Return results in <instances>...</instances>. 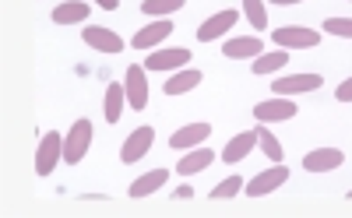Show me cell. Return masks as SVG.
Masks as SVG:
<instances>
[{
  "instance_id": "cell-2",
  "label": "cell",
  "mask_w": 352,
  "mask_h": 218,
  "mask_svg": "<svg viewBox=\"0 0 352 218\" xmlns=\"http://www.w3.org/2000/svg\"><path fill=\"white\" fill-rule=\"evenodd\" d=\"M60 162H64V134L50 131L39 138V148H36V176H50Z\"/></svg>"
},
{
  "instance_id": "cell-13",
  "label": "cell",
  "mask_w": 352,
  "mask_h": 218,
  "mask_svg": "<svg viewBox=\"0 0 352 218\" xmlns=\"http://www.w3.org/2000/svg\"><path fill=\"white\" fill-rule=\"evenodd\" d=\"M345 162V151L342 148H314L303 155V169L307 173H331V169H342Z\"/></svg>"
},
{
  "instance_id": "cell-15",
  "label": "cell",
  "mask_w": 352,
  "mask_h": 218,
  "mask_svg": "<svg viewBox=\"0 0 352 218\" xmlns=\"http://www.w3.org/2000/svg\"><path fill=\"white\" fill-rule=\"evenodd\" d=\"M264 53V39L261 36H236V39H226L222 56L229 60H257Z\"/></svg>"
},
{
  "instance_id": "cell-28",
  "label": "cell",
  "mask_w": 352,
  "mask_h": 218,
  "mask_svg": "<svg viewBox=\"0 0 352 218\" xmlns=\"http://www.w3.org/2000/svg\"><path fill=\"white\" fill-rule=\"evenodd\" d=\"M335 99H338V102H352V78H345V81L335 88Z\"/></svg>"
},
{
  "instance_id": "cell-31",
  "label": "cell",
  "mask_w": 352,
  "mask_h": 218,
  "mask_svg": "<svg viewBox=\"0 0 352 218\" xmlns=\"http://www.w3.org/2000/svg\"><path fill=\"white\" fill-rule=\"evenodd\" d=\"M268 4H275V8H292V4H303V0H268Z\"/></svg>"
},
{
  "instance_id": "cell-29",
  "label": "cell",
  "mask_w": 352,
  "mask_h": 218,
  "mask_svg": "<svg viewBox=\"0 0 352 218\" xmlns=\"http://www.w3.org/2000/svg\"><path fill=\"white\" fill-rule=\"evenodd\" d=\"M173 197H176V201H187V197H194V186H187V183H184V186H176V194H173Z\"/></svg>"
},
{
  "instance_id": "cell-22",
  "label": "cell",
  "mask_w": 352,
  "mask_h": 218,
  "mask_svg": "<svg viewBox=\"0 0 352 218\" xmlns=\"http://www.w3.org/2000/svg\"><path fill=\"white\" fill-rule=\"evenodd\" d=\"M78 21H88V4L85 0H67V4L53 8V25H78Z\"/></svg>"
},
{
  "instance_id": "cell-11",
  "label": "cell",
  "mask_w": 352,
  "mask_h": 218,
  "mask_svg": "<svg viewBox=\"0 0 352 218\" xmlns=\"http://www.w3.org/2000/svg\"><path fill=\"white\" fill-rule=\"evenodd\" d=\"M320 85H324V78L320 74H285V78H275L272 91L275 96H303V91H317Z\"/></svg>"
},
{
  "instance_id": "cell-1",
  "label": "cell",
  "mask_w": 352,
  "mask_h": 218,
  "mask_svg": "<svg viewBox=\"0 0 352 218\" xmlns=\"http://www.w3.org/2000/svg\"><path fill=\"white\" fill-rule=\"evenodd\" d=\"M317 43H320V32L307 25H282L272 32V46L278 50H314Z\"/></svg>"
},
{
  "instance_id": "cell-4",
  "label": "cell",
  "mask_w": 352,
  "mask_h": 218,
  "mask_svg": "<svg viewBox=\"0 0 352 218\" xmlns=\"http://www.w3.org/2000/svg\"><path fill=\"white\" fill-rule=\"evenodd\" d=\"M190 50L187 46H159V50H148L144 56V67L148 71H180V67H190Z\"/></svg>"
},
{
  "instance_id": "cell-6",
  "label": "cell",
  "mask_w": 352,
  "mask_h": 218,
  "mask_svg": "<svg viewBox=\"0 0 352 218\" xmlns=\"http://www.w3.org/2000/svg\"><path fill=\"white\" fill-rule=\"evenodd\" d=\"M173 32H176V25H173L169 18H152L144 28H138V32H134L131 46H134V50H159Z\"/></svg>"
},
{
  "instance_id": "cell-30",
  "label": "cell",
  "mask_w": 352,
  "mask_h": 218,
  "mask_svg": "<svg viewBox=\"0 0 352 218\" xmlns=\"http://www.w3.org/2000/svg\"><path fill=\"white\" fill-rule=\"evenodd\" d=\"M96 4H99L102 11H116V8H120V0H96Z\"/></svg>"
},
{
  "instance_id": "cell-18",
  "label": "cell",
  "mask_w": 352,
  "mask_h": 218,
  "mask_svg": "<svg viewBox=\"0 0 352 218\" xmlns=\"http://www.w3.org/2000/svg\"><path fill=\"white\" fill-rule=\"evenodd\" d=\"M197 85H201V71L197 67H180V71L169 74L162 91H166V96H187V91H194Z\"/></svg>"
},
{
  "instance_id": "cell-7",
  "label": "cell",
  "mask_w": 352,
  "mask_h": 218,
  "mask_svg": "<svg viewBox=\"0 0 352 218\" xmlns=\"http://www.w3.org/2000/svg\"><path fill=\"white\" fill-rule=\"evenodd\" d=\"M285 179H289L285 162H272V169H261L254 179H247V197H268V194L278 190Z\"/></svg>"
},
{
  "instance_id": "cell-16",
  "label": "cell",
  "mask_w": 352,
  "mask_h": 218,
  "mask_svg": "<svg viewBox=\"0 0 352 218\" xmlns=\"http://www.w3.org/2000/svg\"><path fill=\"white\" fill-rule=\"evenodd\" d=\"M212 138V123H187V127H180L173 138H169V148L176 151H187V148H197Z\"/></svg>"
},
{
  "instance_id": "cell-8",
  "label": "cell",
  "mask_w": 352,
  "mask_h": 218,
  "mask_svg": "<svg viewBox=\"0 0 352 218\" xmlns=\"http://www.w3.org/2000/svg\"><path fill=\"white\" fill-rule=\"evenodd\" d=\"M300 109H296V102H292L289 96H275V99H264V102H257L254 106V120L257 123H285V120H292Z\"/></svg>"
},
{
  "instance_id": "cell-10",
  "label": "cell",
  "mask_w": 352,
  "mask_h": 218,
  "mask_svg": "<svg viewBox=\"0 0 352 218\" xmlns=\"http://www.w3.org/2000/svg\"><path fill=\"white\" fill-rule=\"evenodd\" d=\"M81 39H85V46H92V50H99V53H124V39L113 32V28H102V25H85L81 28Z\"/></svg>"
},
{
  "instance_id": "cell-5",
  "label": "cell",
  "mask_w": 352,
  "mask_h": 218,
  "mask_svg": "<svg viewBox=\"0 0 352 218\" xmlns=\"http://www.w3.org/2000/svg\"><path fill=\"white\" fill-rule=\"evenodd\" d=\"M124 91H127V106L134 113H141L148 106V67L144 64H131L124 71Z\"/></svg>"
},
{
  "instance_id": "cell-26",
  "label": "cell",
  "mask_w": 352,
  "mask_h": 218,
  "mask_svg": "<svg viewBox=\"0 0 352 218\" xmlns=\"http://www.w3.org/2000/svg\"><path fill=\"white\" fill-rule=\"evenodd\" d=\"M236 194H243V176H226L222 183L212 186V197L215 201H232Z\"/></svg>"
},
{
  "instance_id": "cell-23",
  "label": "cell",
  "mask_w": 352,
  "mask_h": 218,
  "mask_svg": "<svg viewBox=\"0 0 352 218\" xmlns=\"http://www.w3.org/2000/svg\"><path fill=\"white\" fill-rule=\"evenodd\" d=\"M257 148L264 151V155H268V159L272 162H285V148H282V141L272 134V127H268V123H257Z\"/></svg>"
},
{
  "instance_id": "cell-20",
  "label": "cell",
  "mask_w": 352,
  "mask_h": 218,
  "mask_svg": "<svg viewBox=\"0 0 352 218\" xmlns=\"http://www.w3.org/2000/svg\"><path fill=\"white\" fill-rule=\"evenodd\" d=\"M285 64H289V50H278V46H272L268 53H261V56L254 60V64H250V71L264 78V74H278Z\"/></svg>"
},
{
  "instance_id": "cell-12",
  "label": "cell",
  "mask_w": 352,
  "mask_h": 218,
  "mask_svg": "<svg viewBox=\"0 0 352 218\" xmlns=\"http://www.w3.org/2000/svg\"><path fill=\"white\" fill-rule=\"evenodd\" d=\"M236 21H240V11H236V8H222L219 14H212L208 21L197 28V43H215V39L226 36Z\"/></svg>"
},
{
  "instance_id": "cell-21",
  "label": "cell",
  "mask_w": 352,
  "mask_h": 218,
  "mask_svg": "<svg viewBox=\"0 0 352 218\" xmlns=\"http://www.w3.org/2000/svg\"><path fill=\"white\" fill-rule=\"evenodd\" d=\"M124 106H127L124 85H106V99H102V116H106V123L120 120V116H124Z\"/></svg>"
},
{
  "instance_id": "cell-32",
  "label": "cell",
  "mask_w": 352,
  "mask_h": 218,
  "mask_svg": "<svg viewBox=\"0 0 352 218\" xmlns=\"http://www.w3.org/2000/svg\"><path fill=\"white\" fill-rule=\"evenodd\" d=\"M349 201H352V190H349Z\"/></svg>"
},
{
  "instance_id": "cell-27",
  "label": "cell",
  "mask_w": 352,
  "mask_h": 218,
  "mask_svg": "<svg viewBox=\"0 0 352 218\" xmlns=\"http://www.w3.org/2000/svg\"><path fill=\"white\" fill-rule=\"evenodd\" d=\"M324 28L328 36H338V39H352V18H345V14H331V18H324Z\"/></svg>"
},
{
  "instance_id": "cell-24",
  "label": "cell",
  "mask_w": 352,
  "mask_h": 218,
  "mask_svg": "<svg viewBox=\"0 0 352 218\" xmlns=\"http://www.w3.org/2000/svg\"><path fill=\"white\" fill-rule=\"evenodd\" d=\"M187 4V0H141V11L148 18H169Z\"/></svg>"
},
{
  "instance_id": "cell-33",
  "label": "cell",
  "mask_w": 352,
  "mask_h": 218,
  "mask_svg": "<svg viewBox=\"0 0 352 218\" xmlns=\"http://www.w3.org/2000/svg\"><path fill=\"white\" fill-rule=\"evenodd\" d=\"M349 4H352V0H349Z\"/></svg>"
},
{
  "instance_id": "cell-25",
  "label": "cell",
  "mask_w": 352,
  "mask_h": 218,
  "mask_svg": "<svg viewBox=\"0 0 352 218\" xmlns=\"http://www.w3.org/2000/svg\"><path fill=\"white\" fill-rule=\"evenodd\" d=\"M243 14H247L250 28H257V32L268 28V8H264V0H243Z\"/></svg>"
},
{
  "instance_id": "cell-9",
  "label": "cell",
  "mask_w": 352,
  "mask_h": 218,
  "mask_svg": "<svg viewBox=\"0 0 352 218\" xmlns=\"http://www.w3.org/2000/svg\"><path fill=\"white\" fill-rule=\"evenodd\" d=\"M152 144H155V131H152V127H138V131H131V134L124 138V144H120V162H124V166L141 162L144 155L152 151Z\"/></svg>"
},
{
  "instance_id": "cell-19",
  "label": "cell",
  "mask_w": 352,
  "mask_h": 218,
  "mask_svg": "<svg viewBox=\"0 0 352 218\" xmlns=\"http://www.w3.org/2000/svg\"><path fill=\"white\" fill-rule=\"evenodd\" d=\"M166 179H169V169H148L144 176H138L134 183H131V197H152L155 190H162L166 186Z\"/></svg>"
},
{
  "instance_id": "cell-17",
  "label": "cell",
  "mask_w": 352,
  "mask_h": 218,
  "mask_svg": "<svg viewBox=\"0 0 352 218\" xmlns=\"http://www.w3.org/2000/svg\"><path fill=\"white\" fill-rule=\"evenodd\" d=\"M212 162H215V151L197 144V148H187L184 151V159H180V166H176V173H180V176H194V173H204Z\"/></svg>"
},
{
  "instance_id": "cell-3",
  "label": "cell",
  "mask_w": 352,
  "mask_h": 218,
  "mask_svg": "<svg viewBox=\"0 0 352 218\" xmlns=\"http://www.w3.org/2000/svg\"><path fill=\"white\" fill-rule=\"evenodd\" d=\"M88 144H92V120H74L67 138H64V162L78 166L88 155Z\"/></svg>"
},
{
  "instance_id": "cell-14",
  "label": "cell",
  "mask_w": 352,
  "mask_h": 218,
  "mask_svg": "<svg viewBox=\"0 0 352 218\" xmlns=\"http://www.w3.org/2000/svg\"><path fill=\"white\" fill-rule=\"evenodd\" d=\"M257 148V131H240L236 138H229L226 148H222V162L226 166H240L247 162V155Z\"/></svg>"
}]
</instances>
